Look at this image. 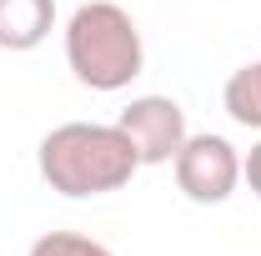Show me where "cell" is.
Instances as JSON below:
<instances>
[{"instance_id": "8992f818", "label": "cell", "mask_w": 261, "mask_h": 256, "mask_svg": "<svg viewBox=\"0 0 261 256\" xmlns=\"http://www.w3.org/2000/svg\"><path fill=\"white\" fill-rule=\"evenodd\" d=\"M221 100H226V116L236 126L261 131V61H246L241 70H231Z\"/></svg>"}, {"instance_id": "277c9868", "label": "cell", "mask_w": 261, "mask_h": 256, "mask_svg": "<svg viewBox=\"0 0 261 256\" xmlns=\"http://www.w3.org/2000/svg\"><path fill=\"white\" fill-rule=\"evenodd\" d=\"M116 126L130 136V146H136V156L141 166H171L176 151L186 146V111L176 106L171 96H136L116 116Z\"/></svg>"}, {"instance_id": "6da1fadb", "label": "cell", "mask_w": 261, "mask_h": 256, "mask_svg": "<svg viewBox=\"0 0 261 256\" xmlns=\"http://www.w3.org/2000/svg\"><path fill=\"white\" fill-rule=\"evenodd\" d=\"M40 181L50 191L70 196V201H86V196H111L130 186V176L141 171V156L130 146V136L116 121L100 126V121H65V126L45 131L40 136Z\"/></svg>"}, {"instance_id": "5b68a950", "label": "cell", "mask_w": 261, "mask_h": 256, "mask_svg": "<svg viewBox=\"0 0 261 256\" xmlns=\"http://www.w3.org/2000/svg\"><path fill=\"white\" fill-rule=\"evenodd\" d=\"M56 31V0H0V50H35Z\"/></svg>"}, {"instance_id": "ba28073f", "label": "cell", "mask_w": 261, "mask_h": 256, "mask_svg": "<svg viewBox=\"0 0 261 256\" xmlns=\"http://www.w3.org/2000/svg\"><path fill=\"white\" fill-rule=\"evenodd\" d=\"M241 181H246V186H251V196L261 201V141L241 156Z\"/></svg>"}, {"instance_id": "7a4b0ae2", "label": "cell", "mask_w": 261, "mask_h": 256, "mask_svg": "<svg viewBox=\"0 0 261 256\" xmlns=\"http://www.w3.org/2000/svg\"><path fill=\"white\" fill-rule=\"evenodd\" d=\"M65 65L86 91H126L146 65V45L126 5L86 0L65 20Z\"/></svg>"}, {"instance_id": "52a82bcc", "label": "cell", "mask_w": 261, "mask_h": 256, "mask_svg": "<svg viewBox=\"0 0 261 256\" xmlns=\"http://www.w3.org/2000/svg\"><path fill=\"white\" fill-rule=\"evenodd\" d=\"M25 256H116V251L96 236H81V231H45L31 241Z\"/></svg>"}, {"instance_id": "3957f363", "label": "cell", "mask_w": 261, "mask_h": 256, "mask_svg": "<svg viewBox=\"0 0 261 256\" xmlns=\"http://www.w3.org/2000/svg\"><path fill=\"white\" fill-rule=\"evenodd\" d=\"M171 171H176L181 196L196 201V206H221L241 186V156H236V146L226 136H211V131L186 136V146L176 151Z\"/></svg>"}]
</instances>
